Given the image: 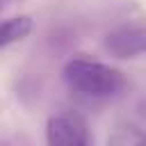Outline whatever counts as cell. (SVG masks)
<instances>
[{
	"label": "cell",
	"instance_id": "obj_1",
	"mask_svg": "<svg viewBox=\"0 0 146 146\" xmlns=\"http://www.w3.org/2000/svg\"><path fill=\"white\" fill-rule=\"evenodd\" d=\"M62 80L73 96L87 103L114 100L125 91V78L119 68L87 57L68 59L62 68Z\"/></svg>",
	"mask_w": 146,
	"mask_h": 146
},
{
	"label": "cell",
	"instance_id": "obj_2",
	"mask_svg": "<svg viewBox=\"0 0 146 146\" xmlns=\"http://www.w3.org/2000/svg\"><path fill=\"white\" fill-rule=\"evenodd\" d=\"M103 48L114 59H135L139 55H146V23L128 21L114 25L105 34Z\"/></svg>",
	"mask_w": 146,
	"mask_h": 146
},
{
	"label": "cell",
	"instance_id": "obj_3",
	"mask_svg": "<svg viewBox=\"0 0 146 146\" xmlns=\"http://www.w3.org/2000/svg\"><path fill=\"white\" fill-rule=\"evenodd\" d=\"M46 146H94V137L80 114L59 112L46 123Z\"/></svg>",
	"mask_w": 146,
	"mask_h": 146
},
{
	"label": "cell",
	"instance_id": "obj_4",
	"mask_svg": "<svg viewBox=\"0 0 146 146\" xmlns=\"http://www.w3.org/2000/svg\"><path fill=\"white\" fill-rule=\"evenodd\" d=\"M32 27H34V23H32V16H27V14H18V16H11V18H5L2 32H0V46H2V50L9 48L11 43L23 41L32 32Z\"/></svg>",
	"mask_w": 146,
	"mask_h": 146
},
{
	"label": "cell",
	"instance_id": "obj_5",
	"mask_svg": "<svg viewBox=\"0 0 146 146\" xmlns=\"http://www.w3.org/2000/svg\"><path fill=\"white\" fill-rule=\"evenodd\" d=\"M105 146H146V135L132 123H119L107 135Z\"/></svg>",
	"mask_w": 146,
	"mask_h": 146
}]
</instances>
